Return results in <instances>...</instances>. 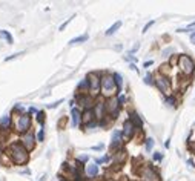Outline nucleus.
<instances>
[{
  "label": "nucleus",
  "instance_id": "23",
  "mask_svg": "<svg viewBox=\"0 0 195 181\" xmlns=\"http://www.w3.org/2000/svg\"><path fill=\"white\" fill-rule=\"evenodd\" d=\"M152 148H154V140H152V138H148V140H146V151L149 152Z\"/></svg>",
  "mask_w": 195,
  "mask_h": 181
},
{
  "label": "nucleus",
  "instance_id": "35",
  "mask_svg": "<svg viewBox=\"0 0 195 181\" xmlns=\"http://www.w3.org/2000/svg\"><path fill=\"white\" fill-rule=\"evenodd\" d=\"M78 160L80 161H86L88 160V155H82V157H78Z\"/></svg>",
  "mask_w": 195,
  "mask_h": 181
},
{
  "label": "nucleus",
  "instance_id": "12",
  "mask_svg": "<svg viewBox=\"0 0 195 181\" xmlns=\"http://www.w3.org/2000/svg\"><path fill=\"white\" fill-rule=\"evenodd\" d=\"M94 117H95L94 111H92V109H86L82 118H83V121H85V123H86V126H88V124H91V123H92V118H94Z\"/></svg>",
  "mask_w": 195,
  "mask_h": 181
},
{
  "label": "nucleus",
  "instance_id": "26",
  "mask_svg": "<svg viewBox=\"0 0 195 181\" xmlns=\"http://www.w3.org/2000/svg\"><path fill=\"white\" fill-rule=\"evenodd\" d=\"M43 117H45V114H43V112H37V120H38V123H40V124H43V120H45Z\"/></svg>",
  "mask_w": 195,
  "mask_h": 181
},
{
  "label": "nucleus",
  "instance_id": "22",
  "mask_svg": "<svg viewBox=\"0 0 195 181\" xmlns=\"http://www.w3.org/2000/svg\"><path fill=\"white\" fill-rule=\"evenodd\" d=\"M9 121H11V118H9L8 115H5V117L0 120V124H2L3 128H8V126H9Z\"/></svg>",
  "mask_w": 195,
  "mask_h": 181
},
{
  "label": "nucleus",
  "instance_id": "6",
  "mask_svg": "<svg viewBox=\"0 0 195 181\" xmlns=\"http://www.w3.org/2000/svg\"><path fill=\"white\" fill-rule=\"evenodd\" d=\"M29 126H31V117L28 114H23L18 118V121H17V131L20 134H26L28 129H29Z\"/></svg>",
  "mask_w": 195,
  "mask_h": 181
},
{
  "label": "nucleus",
  "instance_id": "10",
  "mask_svg": "<svg viewBox=\"0 0 195 181\" xmlns=\"http://www.w3.org/2000/svg\"><path fill=\"white\" fill-rule=\"evenodd\" d=\"M105 111H106V104L105 103H97L95 108H94V114H95V118H103L105 117Z\"/></svg>",
  "mask_w": 195,
  "mask_h": 181
},
{
  "label": "nucleus",
  "instance_id": "1",
  "mask_svg": "<svg viewBox=\"0 0 195 181\" xmlns=\"http://www.w3.org/2000/svg\"><path fill=\"white\" fill-rule=\"evenodd\" d=\"M9 154H11V158H12V161L15 164H25L28 161V158H29L28 151L22 144H18V143H14L9 148Z\"/></svg>",
  "mask_w": 195,
  "mask_h": 181
},
{
  "label": "nucleus",
  "instance_id": "28",
  "mask_svg": "<svg viewBox=\"0 0 195 181\" xmlns=\"http://www.w3.org/2000/svg\"><path fill=\"white\" fill-rule=\"evenodd\" d=\"M145 81H146L148 85H152V75H151V74H148V75L145 77Z\"/></svg>",
  "mask_w": 195,
  "mask_h": 181
},
{
  "label": "nucleus",
  "instance_id": "2",
  "mask_svg": "<svg viewBox=\"0 0 195 181\" xmlns=\"http://www.w3.org/2000/svg\"><path fill=\"white\" fill-rule=\"evenodd\" d=\"M118 89L115 80H114V75H103L101 77V94L105 97H112Z\"/></svg>",
  "mask_w": 195,
  "mask_h": 181
},
{
  "label": "nucleus",
  "instance_id": "29",
  "mask_svg": "<svg viewBox=\"0 0 195 181\" xmlns=\"http://www.w3.org/2000/svg\"><path fill=\"white\" fill-rule=\"evenodd\" d=\"M37 138H38V141H43V138H45V132H43V129L38 132V135H37Z\"/></svg>",
  "mask_w": 195,
  "mask_h": 181
},
{
  "label": "nucleus",
  "instance_id": "20",
  "mask_svg": "<svg viewBox=\"0 0 195 181\" xmlns=\"http://www.w3.org/2000/svg\"><path fill=\"white\" fill-rule=\"evenodd\" d=\"M0 38H5L8 43H12V37L8 31H0Z\"/></svg>",
  "mask_w": 195,
  "mask_h": 181
},
{
  "label": "nucleus",
  "instance_id": "36",
  "mask_svg": "<svg viewBox=\"0 0 195 181\" xmlns=\"http://www.w3.org/2000/svg\"><path fill=\"white\" fill-rule=\"evenodd\" d=\"M191 43L195 45V32H192V35H191Z\"/></svg>",
  "mask_w": 195,
  "mask_h": 181
},
{
  "label": "nucleus",
  "instance_id": "7",
  "mask_svg": "<svg viewBox=\"0 0 195 181\" xmlns=\"http://www.w3.org/2000/svg\"><path fill=\"white\" fill-rule=\"evenodd\" d=\"M141 178H143V181H160L158 174H157L152 167H149V166H146V167L141 171Z\"/></svg>",
  "mask_w": 195,
  "mask_h": 181
},
{
  "label": "nucleus",
  "instance_id": "17",
  "mask_svg": "<svg viewBox=\"0 0 195 181\" xmlns=\"http://www.w3.org/2000/svg\"><path fill=\"white\" fill-rule=\"evenodd\" d=\"M120 26H121V22H115V23H114V25H112V26L106 31V35H112V34H114V32L120 28Z\"/></svg>",
  "mask_w": 195,
  "mask_h": 181
},
{
  "label": "nucleus",
  "instance_id": "21",
  "mask_svg": "<svg viewBox=\"0 0 195 181\" xmlns=\"http://www.w3.org/2000/svg\"><path fill=\"white\" fill-rule=\"evenodd\" d=\"M114 80H115V83H117L118 89H121V83H123V80H121V75H120V74H114Z\"/></svg>",
  "mask_w": 195,
  "mask_h": 181
},
{
  "label": "nucleus",
  "instance_id": "11",
  "mask_svg": "<svg viewBox=\"0 0 195 181\" xmlns=\"http://www.w3.org/2000/svg\"><path fill=\"white\" fill-rule=\"evenodd\" d=\"M121 144V134L118 131H114L112 134V143H111V149H117Z\"/></svg>",
  "mask_w": 195,
  "mask_h": 181
},
{
  "label": "nucleus",
  "instance_id": "19",
  "mask_svg": "<svg viewBox=\"0 0 195 181\" xmlns=\"http://www.w3.org/2000/svg\"><path fill=\"white\" fill-rule=\"evenodd\" d=\"M131 121L134 123V126H138V128H141V124H143L141 120H140V117H138L137 114H132V115H131Z\"/></svg>",
  "mask_w": 195,
  "mask_h": 181
},
{
  "label": "nucleus",
  "instance_id": "33",
  "mask_svg": "<svg viewBox=\"0 0 195 181\" xmlns=\"http://www.w3.org/2000/svg\"><path fill=\"white\" fill-rule=\"evenodd\" d=\"M108 160H109V157H103V158H98L95 164H98V163H105V161H108Z\"/></svg>",
  "mask_w": 195,
  "mask_h": 181
},
{
  "label": "nucleus",
  "instance_id": "9",
  "mask_svg": "<svg viewBox=\"0 0 195 181\" xmlns=\"http://www.w3.org/2000/svg\"><path fill=\"white\" fill-rule=\"evenodd\" d=\"M118 100H115V98H111L109 101H108V104H106V111L115 118L117 117V114H118Z\"/></svg>",
  "mask_w": 195,
  "mask_h": 181
},
{
  "label": "nucleus",
  "instance_id": "25",
  "mask_svg": "<svg viewBox=\"0 0 195 181\" xmlns=\"http://www.w3.org/2000/svg\"><path fill=\"white\" fill-rule=\"evenodd\" d=\"M166 103H168L169 106H175V98H172V97L169 95V97H166Z\"/></svg>",
  "mask_w": 195,
  "mask_h": 181
},
{
  "label": "nucleus",
  "instance_id": "16",
  "mask_svg": "<svg viewBox=\"0 0 195 181\" xmlns=\"http://www.w3.org/2000/svg\"><path fill=\"white\" fill-rule=\"evenodd\" d=\"M86 174H88V177H95L98 174V166L97 164H89L86 167Z\"/></svg>",
  "mask_w": 195,
  "mask_h": 181
},
{
  "label": "nucleus",
  "instance_id": "31",
  "mask_svg": "<svg viewBox=\"0 0 195 181\" xmlns=\"http://www.w3.org/2000/svg\"><path fill=\"white\" fill-rule=\"evenodd\" d=\"M152 25H154V20H151V22H149V23H148V25L143 28V32H146V31L149 29V26H152Z\"/></svg>",
  "mask_w": 195,
  "mask_h": 181
},
{
  "label": "nucleus",
  "instance_id": "37",
  "mask_svg": "<svg viewBox=\"0 0 195 181\" xmlns=\"http://www.w3.org/2000/svg\"><path fill=\"white\" fill-rule=\"evenodd\" d=\"M29 112H32V114H34V112H37V109H35V108H29Z\"/></svg>",
  "mask_w": 195,
  "mask_h": 181
},
{
  "label": "nucleus",
  "instance_id": "3",
  "mask_svg": "<svg viewBox=\"0 0 195 181\" xmlns=\"http://www.w3.org/2000/svg\"><path fill=\"white\" fill-rule=\"evenodd\" d=\"M178 68L181 69L183 74L192 75L195 71V63L189 55H180V58H178Z\"/></svg>",
  "mask_w": 195,
  "mask_h": 181
},
{
  "label": "nucleus",
  "instance_id": "34",
  "mask_svg": "<svg viewBox=\"0 0 195 181\" xmlns=\"http://www.w3.org/2000/svg\"><path fill=\"white\" fill-rule=\"evenodd\" d=\"M125 100H126V97H125V95H120V98H118V103H125Z\"/></svg>",
  "mask_w": 195,
  "mask_h": 181
},
{
  "label": "nucleus",
  "instance_id": "4",
  "mask_svg": "<svg viewBox=\"0 0 195 181\" xmlns=\"http://www.w3.org/2000/svg\"><path fill=\"white\" fill-rule=\"evenodd\" d=\"M155 85H157V88H158L166 97L171 95V81H169L168 77H165V75H158V77L155 78Z\"/></svg>",
  "mask_w": 195,
  "mask_h": 181
},
{
  "label": "nucleus",
  "instance_id": "32",
  "mask_svg": "<svg viewBox=\"0 0 195 181\" xmlns=\"http://www.w3.org/2000/svg\"><path fill=\"white\" fill-rule=\"evenodd\" d=\"M62 101H63V100H58V101H55V103H51V104H48V108H55V106H58Z\"/></svg>",
  "mask_w": 195,
  "mask_h": 181
},
{
  "label": "nucleus",
  "instance_id": "18",
  "mask_svg": "<svg viewBox=\"0 0 195 181\" xmlns=\"http://www.w3.org/2000/svg\"><path fill=\"white\" fill-rule=\"evenodd\" d=\"M88 40V35L85 34V35H80V37H75V38H72L71 41H69V45H75V43H82V41H86Z\"/></svg>",
  "mask_w": 195,
  "mask_h": 181
},
{
  "label": "nucleus",
  "instance_id": "24",
  "mask_svg": "<svg viewBox=\"0 0 195 181\" xmlns=\"http://www.w3.org/2000/svg\"><path fill=\"white\" fill-rule=\"evenodd\" d=\"M89 88V81L88 80H83L80 85H78V89H88Z\"/></svg>",
  "mask_w": 195,
  "mask_h": 181
},
{
  "label": "nucleus",
  "instance_id": "14",
  "mask_svg": "<svg viewBox=\"0 0 195 181\" xmlns=\"http://www.w3.org/2000/svg\"><path fill=\"white\" fill-rule=\"evenodd\" d=\"M78 101H80V104L82 106H85V108H91L92 106V98L91 97H88V95H82L80 98H78Z\"/></svg>",
  "mask_w": 195,
  "mask_h": 181
},
{
  "label": "nucleus",
  "instance_id": "8",
  "mask_svg": "<svg viewBox=\"0 0 195 181\" xmlns=\"http://www.w3.org/2000/svg\"><path fill=\"white\" fill-rule=\"evenodd\" d=\"M134 131H135L134 123H132L131 120H126L125 124H123V137H125L126 140H129V138L134 135Z\"/></svg>",
  "mask_w": 195,
  "mask_h": 181
},
{
  "label": "nucleus",
  "instance_id": "15",
  "mask_svg": "<svg viewBox=\"0 0 195 181\" xmlns=\"http://www.w3.org/2000/svg\"><path fill=\"white\" fill-rule=\"evenodd\" d=\"M23 141H25V146L28 149H32L34 148V135L32 134H26L25 138H23Z\"/></svg>",
  "mask_w": 195,
  "mask_h": 181
},
{
  "label": "nucleus",
  "instance_id": "27",
  "mask_svg": "<svg viewBox=\"0 0 195 181\" xmlns=\"http://www.w3.org/2000/svg\"><path fill=\"white\" fill-rule=\"evenodd\" d=\"M154 160H155V161H161V160H163V154L155 152V154H154Z\"/></svg>",
  "mask_w": 195,
  "mask_h": 181
},
{
  "label": "nucleus",
  "instance_id": "13",
  "mask_svg": "<svg viewBox=\"0 0 195 181\" xmlns=\"http://www.w3.org/2000/svg\"><path fill=\"white\" fill-rule=\"evenodd\" d=\"M71 117H72V126L77 128V126L80 124V118H82L78 109H72V111H71Z\"/></svg>",
  "mask_w": 195,
  "mask_h": 181
},
{
  "label": "nucleus",
  "instance_id": "30",
  "mask_svg": "<svg viewBox=\"0 0 195 181\" xmlns=\"http://www.w3.org/2000/svg\"><path fill=\"white\" fill-rule=\"evenodd\" d=\"M71 20H72V17H71V18H68V20H66V22H65V23H63V25H62V26H60V31H63V29H65V28H66V25H68V23H69V22H71Z\"/></svg>",
  "mask_w": 195,
  "mask_h": 181
},
{
  "label": "nucleus",
  "instance_id": "5",
  "mask_svg": "<svg viewBox=\"0 0 195 181\" xmlns=\"http://www.w3.org/2000/svg\"><path fill=\"white\" fill-rule=\"evenodd\" d=\"M88 81H89V91H91V94H98V89L101 88V80L98 78V75L97 74H89L88 75Z\"/></svg>",
  "mask_w": 195,
  "mask_h": 181
}]
</instances>
